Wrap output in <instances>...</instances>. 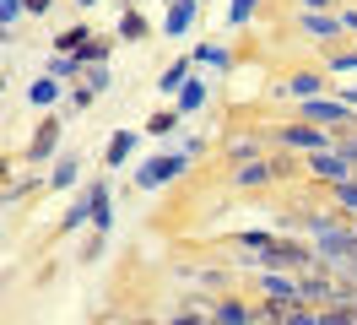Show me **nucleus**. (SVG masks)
I'll return each mask as SVG.
<instances>
[{
    "instance_id": "f257e3e1",
    "label": "nucleus",
    "mask_w": 357,
    "mask_h": 325,
    "mask_svg": "<svg viewBox=\"0 0 357 325\" xmlns=\"http://www.w3.org/2000/svg\"><path fill=\"white\" fill-rule=\"evenodd\" d=\"M314 238H319V260H331L335 271L357 255V233L341 228V222H314Z\"/></svg>"
},
{
    "instance_id": "f03ea898",
    "label": "nucleus",
    "mask_w": 357,
    "mask_h": 325,
    "mask_svg": "<svg viewBox=\"0 0 357 325\" xmlns=\"http://www.w3.org/2000/svg\"><path fill=\"white\" fill-rule=\"evenodd\" d=\"M184 163H190L184 152H174V157H152L146 168L135 173V185H141V190H157V185H168V179H178V173H184Z\"/></svg>"
},
{
    "instance_id": "7ed1b4c3",
    "label": "nucleus",
    "mask_w": 357,
    "mask_h": 325,
    "mask_svg": "<svg viewBox=\"0 0 357 325\" xmlns=\"http://www.w3.org/2000/svg\"><path fill=\"white\" fill-rule=\"evenodd\" d=\"M54 147H60V120H44L38 136L27 141V157H33V163H44V157H54Z\"/></svg>"
},
{
    "instance_id": "20e7f679",
    "label": "nucleus",
    "mask_w": 357,
    "mask_h": 325,
    "mask_svg": "<svg viewBox=\"0 0 357 325\" xmlns=\"http://www.w3.org/2000/svg\"><path fill=\"white\" fill-rule=\"evenodd\" d=\"M260 287H266L271 298H309V282H292V277H282V271H266Z\"/></svg>"
},
{
    "instance_id": "39448f33",
    "label": "nucleus",
    "mask_w": 357,
    "mask_h": 325,
    "mask_svg": "<svg viewBox=\"0 0 357 325\" xmlns=\"http://www.w3.org/2000/svg\"><path fill=\"white\" fill-rule=\"evenodd\" d=\"M287 147H303V152H319V147H331V136L319 125H287V136H282Z\"/></svg>"
},
{
    "instance_id": "423d86ee",
    "label": "nucleus",
    "mask_w": 357,
    "mask_h": 325,
    "mask_svg": "<svg viewBox=\"0 0 357 325\" xmlns=\"http://www.w3.org/2000/svg\"><path fill=\"white\" fill-rule=\"evenodd\" d=\"M303 114H309L314 125H347V108L331 103V98H309V103H303Z\"/></svg>"
},
{
    "instance_id": "0eeeda50",
    "label": "nucleus",
    "mask_w": 357,
    "mask_h": 325,
    "mask_svg": "<svg viewBox=\"0 0 357 325\" xmlns=\"http://www.w3.org/2000/svg\"><path fill=\"white\" fill-rule=\"evenodd\" d=\"M314 173H325V179H347V173H352V157H347V152H335V157H331V152L319 147V152H314Z\"/></svg>"
},
{
    "instance_id": "6e6552de",
    "label": "nucleus",
    "mask_w": 357,
    "mask_h": 325,
    "mask_svg": "<svg viewBox=\"0 0 357 325\" xmlns=\"http://www.w3.org/2000/svg\"><path fill=\"white\" fill-rule=\"evenodd\" d=\"M347 22L341 17H325V11H303V33H314V38H331V33H341Z\"/></svg>"
},
{
    "instance_id": "1a4fd4ad",
    "label": "nucleus",
    "mask_w": 357,
    "mask_h": 325,
    "mask_svg": "<svg viewBox=\"0 0 357 325\" xmlns=\"http://www.w3.org/2000/svg\"><path fill=\"white\" fill-rule=\"evenodd\" d=\"M109 222H114L109 190H103V185H92V228H98V233H109Z\"/></svg>"
},
{
    "instance_id": "9d476101",
    "label": "nucleus",
    "mask_w": 357,
    "mask_h": 325,
    "mask_svg": "<svg viewBox=\"0 0 357 325\" xmlns=\"http://www.w3.org/2000/svg\"><path fill=\"white\" fill-rule=\"evenodd\" d=\"M190 22H195V0H174V11L162 22V33H190Z\"/></svg>"
},
{
    "instance_id": "9b49d317",
    "label": "nucleus",
    "mask_w": 357,
    "mask_h": 325,
    "mask_svg": "<svg viewBox=\"0 0 357 325\" xmlns=\"http://www.w3.org/2000/svg\"><path fill=\"white\" fill-rule=\"evenodd\" d=\"M130 152H135V136H130V130H114V141H109V152H103V157H109V168H119Z\"/></svg>"
},
{
    "instance_id": "f8f14e48",
    "label": "nucleus",
    "mask_w": 357,
    "mask_h": 325,
    "mask_svg": "<svg viewBox=\"0 0 357 325\" xmlns=\"http://www.w3.org/2000/svg\"><path fill=\"white\" fill-rule=\"evenodd\" d=\"M190 65H195V55H190V60H178V65H168V71L157 76V87H162V92H178V87L190 82Z\"/></svg>"
},
{
    "instance_id": "ddd939ff",
    "label": "nucleus",
    "mask_w": 357,
    "mask_h": 325,
    "mask_svg": "<svg viewBox=\"0 0 357 325\" xmlns=\"http://www.w3.org/2000/svg\"><path fill=\"white\" fill-rule=\"evenodd\" d=\"M206 103V82H184L178 87V114H195Z\"/></svg>"
},
{
    "instance_id": "4468645a",
    "label": "nucleus",
    "mask_w": 357,
    "mask_h": 325,
    "mask_svg": "<svg viewBox=\"0 0 357 325\" xmlns=\"http://www.w3.org/2000/svg\"><path fill=\"white\" fill-rule=\"evenodd\" d=\"M146 130H152V136H174L178 130V108H157L152 120H146Z\"/></svg>"
},
{
    "instance_id": "2eb2a0df",
    "label": "nucleus",
    "mask_w": 357,
    "mask_h": 325,
    "mask_svg": "<svg viewBox=\"0 0 357 325\" xmlns=\"http://www.w3.org/2000/svg\"><path fill=\"white\" fill-rule=\"evenodd\" d=\"M54 82H60V76H54ZM54 82H49V76H44V82H33V87H27V103H54V98H60V87H54Z\"/></svg>"
},
{
    "instance_id": "dca6fc26",
    "label": "nucleus",
    "mask_w": 357,
    "mask_h": 325,
    "mask_svg": "<svg viewBox=\"0 0 357 325\" xmlns=\"http://www.w3.org/2000/svg\"><path fill=\"white\" fill-rule=\"evenodd\" d=\"M82 43H87V27H82V22H76V27H66V33H60V38H54V49H66V55H76V49H82Z\"/></svg>"
},
{
    "instance_id": "f3484780",
    "label": "nucleus",
    "mask_w": 357,
    "mask_h": 325,
    "mask_svg": "<svg viewBox=\"0 0 357 325\" xmlns=\"http://www.w3.org/2000/svg\"><path fill=\"white\" fill-rule=\"evenodd\" d=\"M195 65H227V49L222 43H201V49H195Z\"/></svg>"
},
{
    "instance_id": "a211bd4d",
    "label": "nucleus",
    "mask_w": 357,
    "mask_h": 325,
    "mask_svg": "<svg viewBox=\"0 0 357 325\" xmlns=\"http://www.w3.org/2000/svg\"><path fill=\"white\" fill-rule=\"evenodd\" d=\"M211 315H217V320H227V325H244V320H249V309H244V303H217Z\"/></svg>"
},
{
    "instance_id": "6ab92c4d",
    "label": "nucleus",
    "mask_w": 357,
    "mask_h": 325,
    "mask_svg": "<svg viewBox=\"0 0 357 325\" xmlns=\"http://www.w3.org/2000/svg\"><path fill=\"white\" fill-rule=\"evenodd\" d=\"M249 17H255V0H233V6H227V22H233V27H249Z\"/></svg>"
},
{
    "instance_id": "aec40b11",
    "label": "nucleus",
    "mask_w": 357,
    "mask_h": 325,
    "mask_svg": "<svg viewBox=\"0 0 357 325\" xmlns=\"http://www.w3.org/2000/svg\"><path fill=\"white\" fill-rule=\"evenodd\" d=\"M76 173H82V163H76V157H66V163L54 168V190H66V185H76Z\"/></svg>"
},
{
    "instance_id": "412c9836",
    "label": "nucleus",
    "mask_w": 357,
    "mask_h": 325,
    "mask_svg": "<svg viewBox=\"0 0 357 325\" xmlns=\"http://www.w3.org/2000/svg\"><path fill=\"white\" fill-rule=\"evenodd\" d=\"M238 179H244V185H266V179H271V168H266V163H255V157H249L244 168H238Z\"/></svg>"
},
{
    "instance_id": "4be33fe9",
    "label": "nucleus",
    "mask_w": 357,
    "mask_h": 325,
    "mask_svg": "<svg viewBox=\"0 0 357 325\" xmlns=\"http://www.w3.org/2000/svg\"><path fill=\"white\" fill-rule=\"evenodd\" d=\"M119 38H146V22L135 17V11H125V22H119Z\"/></svg>"
},
{
    "instance_id": "5701e85b",
    "label": "nucleus",
    "mask_w": 357,
    "mask_h": 325,
    "mask_svg": "<svg viewBox=\"0 0 357 325\" xmlns=\"http://www.w3.org/2000/svg\"><path fill=\"white\" fill-rule=\"evenodd\" d=\"M335 201H341L347 212H357V185L352 179H335Z\"/></svg>"
},
{
    "instance_id": "b1692460",
    "label": "nucleus",
    "mask_w": 357,
    "mask_h": 325,
    "mask_svg": "<svg viewBox=\"0 0 357 325\" xmlns=\"http://www.w3.org/2000/svg\"><path fill=\"white\" fill-rule=\"evenodd\" d=\"M87 87H92V92H103V87H109V65H103V60L87 71Z\"/></svg>"
},
{
    "instance_id": "393cba45",
    "label": "nucleus",
    "mask_w": 357,
    "mask_h": 325,
    "mask_svg": "<svg viewBox=\"0 0 357 325\" xmlns=\"http://www.w3.org/2000/svg\"><path fill=\"white\" fill-rule=\"evenodd\" d=\"M287 92H292V98H314V76H292Z\"/></svg>"
},
{
    "instance_id": "a878e982",
    "label": "nucleus",
    "mask_w": 357,
    "mask_h": 325,
    "mask_svg": "<svg viewBox=\"0 0 357 325\" xmlns=\"http://www.w3.org/2000/svg\"><path fill=\"white\" fill-rule=\"evenodd\" d=\"M331 71H357V55H335V60H331Z\"/></svg>"
},
{
    "instance_id": "bb28decb",
    "label": "nucleus",
    "mask_w": 357,
    "mask_h": 325,
    "mask_svg": "<svg viewBox=\"0 0 357 325\" xmlns=\"http://www.w3.org/2000/svg\"><path fill=\"white\" fill-rule=\"evenodd\" d=\"M341 22H347V27H352V33H357V11H347V17H341Z\"/></svg>"
},
{
    "instance_id": "cd10ccee",
    "label": "nucleus",
    "mask_w": 357,
    "mask_h": 325,
    "mask_svg": "<svg viewBox=\"0 0 357 325\" xmlns=\"http://www.w3.org/2000/svg\"><path fill=\"white\" fill-rule=\"evenodd\" d=\"M303 6H309V11H319V6H325V0H303Z\"/></svg>"
},
{
    "instance_id": "c85d7f7f",
    "label": "nucleus",
    "mask_w": 357,
    "mask_h": 325,
    "mask_svg": "<svg viewBox=\"0 0 357 325\" xmlns=\"http://www.w3.org/2000/svg\"><path fill=\"white\" fill-rule=\"evenodd\" d=\"M347 103H357V87H352V92H347Z\"/></svg>"
},
{
    "instance_id": "c756f323",
    "label": "nucleus",
    "mask_w": 357,
    "mask_h": 325,
    "mask_svg": "<svg viewBox=\"0 0 357 325\" xmlns=\"http://www.w3.org/2000/svg\"><path fill=\"white\" fill-rule=\"evenodd\" d=\"M76 6H98V0H76Z\"/></svg>"
}]
</instances>
